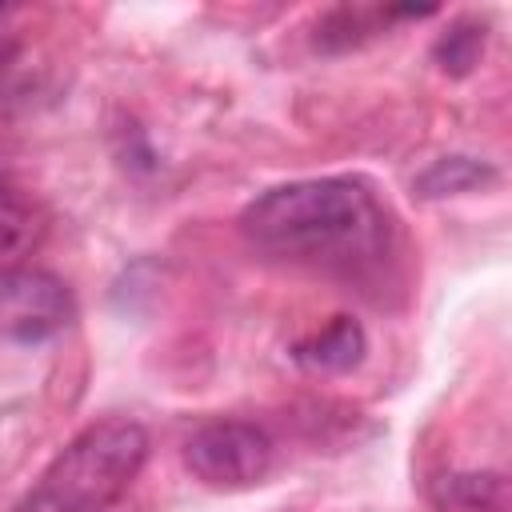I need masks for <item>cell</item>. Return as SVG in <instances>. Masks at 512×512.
Segmentation results:
<instances>
[{
  "label": "cell",
  "instance_id": "cell-7",
  "mask_svg": "<svg viewBox=\"0 0 512 512\" xmlns=\"http://www.w3.org/2000/svg\"><path fill=\"white\" fill-rule=\"evenodd\" d=\"M496 172L484 164V160H472V156H444L436 160L428 172H420L416 188L424 196H456V192H472V188H484L492 184Z\"/></svg>",
  "mask_w": 512,
  "mask_h": 512
},
{
  "label": "cell",
  "instance_id": "cell-5",
  "mask_svg": "<svg viewBox=\"0 0 512 512\" xmlns=\"http://www.w3.org/2000/svg\"><path fill=\"white\" fill-rule=\"evenodd\" d=\"M44 232H48V220L40 204L16 184L0 180V276L24 268L28 256L40 248Z\"/></svg>",
  "mask_w": 512,
  "mask_h": 512
},
{
  "label": "cell",
  "instance_id": "cell-3",
  "mask_svg": "<svg viewBox=\"0 0 512 512\" xmlns=\"http://www.w3.org/2000/svg\"><path fill=\"white\" fill-rule=\"evenodd\" d=\"M272 440L248 420H212L184 444L188 472L208 488H252L272 468Z\"/></svg>",
  "mask_w": 512,
  "mask_h": 512
},
{
  "label": "cell",
  "instance_id": "cell-9",
  "mask_svg": "<svg viewBox=\"0 0 512 512\" xmlns=\"http://www.w3.org/2000/svg\"><path fill=\"white\" fill-rule=\"evenodd\" d=\"M12 60H16V44L12 40H0V84H4L8 68H12Z\"/></svg>",
  "mask_w": 512,
  "mask_h": 512
},
{
  "label": "cell",
  "instance_id": "cell-6",
  "mask_svg": "<svg viewBox=\"0 0 512 512\" xmlns=\"http://www.w3.org/2000/svg\"><path fill=\"white\" fill-rule=\"evenodd\" d=\"M364 352H368V336L352 316H336L328 328L296 344V360L316 372H348L364 360Z\"/></svg>",
  "mask_w": 512,
  "mask_h": 512
},
{
  "label": "cell",
  "instance_id": "cell-2",
  "mask_svg": "<svg viewBox=\"0 0 512 512\" xmlns=\"http://www.w3.org/2000/svg\"><path fill=\"white\" fill-rule=\"evenodd\" d=\"M148 460V432L128 416L84 428L40 476L36 492L16 512H104L112 508Z\"/></svg>",
  "mask_w": 512,
  "mask_h": 512
},
{
  "label": "cell",
  "instance_id": "cell-4",
  "mask_svg": "<svg viewBox=\"0 0 512 512\" xmlns=\"http://www.w3.org/2000/svg\"><path fill=\"white\" fill-rule=\"evenodd\" d=\"M72 312V292L56 272L24 264L0 276V336L16 344H40L64 332Z\"/></svg>",
  "mask_w": 512,
  "mask_h": 512
},
{
  "label": "cell",
  "instance_id": "cell-8",
  "mask_svg": "<svg viewBox=\"0 0 512 512\" xmlns=\"http://www.w3.org/2000/svg\"><path fill=\"white\" fill-rule=\"evenodd\" d=\"M480 52H484V32H476V28H468V24H456L448 36H440V44H436V60H440V68L444 72H452V76H464L476 60H480Z\"/></svg>",
  "mask_w": 512,
  "mask_h": 512
},
{
  "label": "cell",
  "instance_id": "cell-1",
  "mask_svg": "<svg viewBox=\"0 0 512 512\" xmlns=\"http://www.w3.org/2000/svg\"><path fill=\"white\" fill-rule=\"evenodd\" d=\"M240 232L264 256L352 272L384 256L388 216L364 184L324 176L268 188L244 208Z\"/></svg>",
  "mask_w": 512,
  "mask_h": 512
}]
</instances>
